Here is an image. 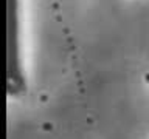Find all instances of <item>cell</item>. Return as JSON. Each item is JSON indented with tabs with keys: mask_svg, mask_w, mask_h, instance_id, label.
I'll list each match as a JSON object with an SVG mask.
<instances>
[{
	"mask_svg": "<svg viewBox=\"0 0 149 139\" xmlns=\"http://www.w3.org/2000/svg\"><path fill=\"white\" fill-rule=\"evenodd\" d=\"M144 79H146V82H148V83H149V73H148V74H146V76H144Z\"/></svg>",
	"mask_w": 149,
	"mask_h": 139,
	"instance_id": "cell-1",
	"label": "cell"
}]
</instances>
